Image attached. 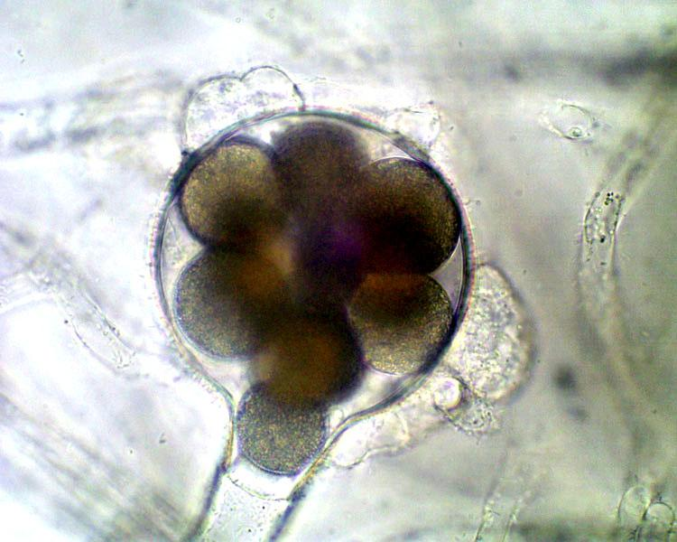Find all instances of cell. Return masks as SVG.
<instances>
[{"mask_svg":"<svg viewBox=\"0 0 677 542\" xmlns=\"http://www.w3.org/2000/svg\"><path fill=\"white\" fill-rule=\"evenodd\" d=\"M422 274L371 275L353 306L354 338L377 370L414 374L436 359L451 331L445 292Z\"/></svg>","mask_w":677,"mask_h":542,"instance_id":"cell-1","label":"cell"},{"mask_svg":"<svg viewBox=\"0 0 677 542\" xmlns=\"http://www.w3.org/2000/svg\"><path fill=\"white\" fill-rule=\"evenodd\" d=\"M223 270L218 250L198 257L178 285L176 310L188 338L205 353L224 360L255 356L268 336L273 299L254 292L246 278Z\"/></svg>","mask_w":677,"mask_h":542,"instance_id":"cell-2","label":"cell"},{"mask_svg":"<svg viewBox=\"0 0 677 542\" xmlns=\"http://www.w3.org/2000/svg\"><path fill=\"white\" fill-rule=\"evenodd\" d=\"M235 429L239 453L252 465L269 474L295 476L324 445L326 408L255 382L240 401Z\"/></svg>","mask_w":677,"mask_h":542,"instance_id":"cell-3","label":"cell"},{"mask_svg":"<svg viewBox=\"0 0 677 542\" xmlns=\"http://www.w3.org/2000/svg\"><path fill=\"white\" fill-rule=\"evenodd\" d=\"M259 352L268 360L256 382L324 408L353 392L363 360L354 336L345 332L279 337Z\"/></svg>","mask_w":677,"mask_h":542,"instance_id":"cell-4","label":"cell"}]
</instances>
